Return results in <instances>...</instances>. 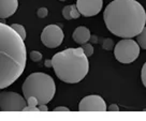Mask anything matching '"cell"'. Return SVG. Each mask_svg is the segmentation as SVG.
Returning a JSON list of instances; mask_svg holds the SVG:
<instances>
[{
  "mask_svg": "<svg viewBox=\"0 0 146 121\" xmlns=\"http://www.w3.org/2000/svg\"><path fill=\"white\" fill-rule=\"evenodd\" d=\"M27 52L24 40L11 26L0 22V89L17 81L25 71Z\"/></svg>",
  "mask_w": 146,
  "mask_h": 121,
  "instance_id": "6da1fadb",
  "label": "cell"
},
{
  "mask_svg": "<svg viewBox=\"0 0 146 121\" xmlns=\"http://www.w3.org/2000/svg\"><path fill=\"white\" fill-rule=\"evenodd\" d=\"M106 28L116 36L131 39L143 30L146 12L137 0H113L103 13Z\"/></svg>",
  "mask_w": 146,
  "mask_h": 121,
  "instance_id": "7a4b0ae2",
  "label": "cell"
},
{
  "mask_svg": "<svg viewBox=\"0 0 146 121\" xmlns=\"http://www.w3.org/2000/svg\"><path fill=\"white\" fill-rule=\"evenodd\" d=\"M52 64L56 76L68 84L83 81L89 70L88 57L84 54L82 47L67 48L57 53L52 58Z\"/></svg>",
  "mask_w": 146,
  "mask_h": 121,
  "instance_id": "3957f363",
  "label": "cell"
},
{
  "mask_svg": "<svg viewBox=\"0 0 146 121\" xmlns=\"http://www.w3.org/2000/svg\"><path fill=\"white\" fill-rule=\"evenodd\" d=\"M22 89L25 99L35 97L39 104H47L54 98L56 86L54 79L50 75L36 72L30 74L26 78Z\"/></svg>",
  "mask_w": 146,
  "mask_h": 121,
  "instance_id": "277c9868",
  "label": "cell"
},
{
  "mask_svg": "<svg viewBox=\"0 0 146 121\" xmlns=\"http://www.w3.org/2000/svg\"><path fill=\"white\" fill-rule=\"evenodd\" d=\"M140 46L132 39L119 41L114 48V56L120 63H131L140 55Z\"/></svg>",
  "mask_w": 146,
  "mask_h": 121,
  "instance_id": "5b68a950",
  "label": "cell"
},
{
  "mask_svg": "<svg viewBox=\"0 0 146 121\" xmlns=\"http://www.w3.org/2000/svg\"><path fill=\"white\" fill-rule=\"evenodd\" d=\"M26 104L25 99L16 92H0V112H23Z\"/></svg>",
  "mask_w": 146,
  "mask_h": 121,
  "instance_id": "8992f818",
  "label": "cell"
},
{
  "mask_svg": "<svg viewBox=\"0 0 146 121\" xmlns=\"http://www.w3.org/2000/svg\"><path fill=\"white\" fill-rule=\"evenodd\" d=\"M41 41L46 47L56 48L60 46L64 41V31L57 25H48L42 31Z\"/></svg>",
  "mask_w": 146,
  "mask_h": 121,
  "instance_id": "52a82bcc",
  "label": "cell"
},
{
  "mask_svg": "<svg viewBox=\"0 0 146 121\" xmlns=\"http://www.w3.org/2000/svg\"><path fill=\"white\" fill-rule=\"evenodd\" d=\"M80 112H105L106 104L104 100L99 95H88L85 97L78 105Z\"/></svg>",
  "mask_w": 146,
  "mask_h": 121,
  "instance_id": "ba28073f",
  "label": "cell"
},
{
  "mask_svg": "<svg viewBox=\"0 0 146 121\" xmlns=\"http://www.w3.org/2000/svg\"><path fill=\"white\" fill-rule=\"evenodd\" d=\"M103 5V0H78L76 8L78 12L87 17L95 16L99 13Z\"/></svg>",
  "mask_w": 146,
  "mask_h": 121,
  "instance_id": "9c48e42d",
  "label": "cell"
},
{
  "mask_svg": "<svg viewBox=\"0 0 146 121\" xmlns=\"http://www.w3.org/2000/svg\"><path fill=\"white\" fill-rule=\"evenodd\" d=\"M18 8L17 0H0V18L12 16Z\"/></svg>",
  "mask_w": 146,
  "mask_h": 121,
  "instance_id": "30bf717a",
  "label": "cell"
},
{
  "mask_svg": "<svg viewBox=\"0 0 146 121\" xmlns=\"http://www.w3.org/2000/svg\"><path fill=\"white\" fill-rule=\"evenodd\" d=\"M73 40L75 41L78 44H84V43H87L89 39H90V31L89 29L84 26H81V27H78L72 34Z\"/></svg>",
  "mask_w": 146,
  "mask_h": 121,
  "instance_id": "8fae6325",
  "label": "cell"
},
{
  "mask_svg": "<svg viewBox=\"0 0 146 121\" xmlns=\"http://www.w3.org/2000/svg\"><path fill=\"white\" fill-rule=\"evenodd\" d=\"M62 15H64V17L66 19H76V18L80 17V15L81 13L78 12V8H76V5H67V7H64V9H62Z\"/></svg>",
  "mask_w": 146,
  "mask_h": 121,
  "instance_id": "7c38bea8",
  "label": "cell"
},
{
  "mask_svg": "<svg viewBox=\"0 0 146 121\" xmlns=\"http://www.w3.org/2000/svg\"><path fill=\"white\" fill-rule=\"evenodd\" d=\"M137 43L143 50H146V27L143 28V30L137 36Z\"/></svg>",
  "mask_w": 146,
  "mask_h": 121,
  "instance_id": "4fadbf2b",
  "label": "cell"
},
{
  "mask_svg": "<svg viewBox=\"0 0 146 121\" xmlns=\"http://www.w3.org/2000/svg\"><path fill=\"white\" fill-rule=\"evenodd\" d=\"M11 27L13 28L14 30L17 32L19 36H22V39H23V40L26 39V30H25L24 26L19 25V24H13V25H11Z\"/></svg>",
  "mask_w": 146,
  "mask_h": 121,
  "instance_id": "5bb4252c",
  "label": "cell"
},
{
  "mask_svg": "<svg viewBox=\"0 0 146 121\" xmlns=\"http://www.w3.org/2000/svg\"><path fill=\"white\" fill-rule=\"evenodd\" d=\"M82 50L84 52V54L86 55V57H90L94 54V47L89 43H84V44H82Z\"/></svg>",
  "mask_w": 146,
  "mask_h": 121,
  "instance_id": "9a60e30c",
  "label": "cell"
},
{
  "mask_svg": "<svg viewBox=\"0 0 146 121\" xmlns=\"http://www.w3.org/2000/svg\"><path fill=\"white\" fill-rule=\"evenodd\" d=\"M30 59H31L33 62H39L42 59V54L38 50H32L30 53Z\"/></svg>",
  "mask_w": 146,
  "mask_h": 121,
  "instance_id": "2e32d148",
  "label": "cell"
},
{
  "mask_svg": "<svg viewBox=\"0 0 146 121\" xmlns=\"http://www.w3.org/2000/svg\"><path fill=\"white\" fill-rule=\"evenodd\" d=\"M102 46H103V48H104V50H112V48H113V46H114V42H113L112 39H105Z\"/></svg>",
  "mask_w": 146,
  "mask_h": 121,
  "instance_id": "e0dca14e",
  "label": "cell"
},
{
  "mask_svg": "<svg viewBox=\"0 0 146 121\" xmlns=\"http://www.w3.org/2000/svg\"><path fill=\"white\" fill-rule=\"evenodd\" d=\"M36 14H38V17L44 18V17H46V16H47L48 11H47V9H46V8H40V9L38 10Z\"/></svg>",
  "mask_w": 146,
  "mask_h": 121,
  "instance_id": "ac0fdd59",
  "label": "cell"
},
{
  "mask_svg": "<svg viewBox=\"0 0 146 121\" xmlns=\"http://www.w3.org/2000/svg\"><path fill=\"white\" fill-rule=\"evenodd\" d=\"M26 103H27L29 106H38V104H39L36 98H35V97H30V98L26 99Z\"/></svg>",
  "mask_w": 146,
  "mask_h": 121,
  "instance_id": "d6986e66",
  "label": "cell"
},
{
  "mask_svg": "<svg viewBox=\"0 0 146 121\" xmlns=\"http://www.w3.org/2000/svg\"><path fill=\"white\" fill-rule=\"evenodd\" d=\"M141 78H142V83H143V85L146 87V62L144 63V65H143V67H142Z\"/></svg>",
  "mask_w": 146,
  "mask_h": 121,
  "instance_id": "ffe728a7",
  "label": "cell"
},
{
  "mask_svg": "<svg viewBox=\"0 0 146 121\" xmlns=\"http://www.w3.org/2000/svg\"><path fill=\"white\" fill-rule=\"evenodd\" d=\"M23 112H39L38 110V107L36 106H25L23 108Z\"/></svg>",
  "mask_w": 146,
  "mask_h": 121,
  "instance_id": "44dd1931",
  "label": "cell"
},
{
  "mask_svg": "<svg viewBox=\"0 0 146 121\" xmlns=\"http://www.w3.org/2000/svg\"><path fill=\"white\" fill-rule=\"evenodd\" d=\"M38 110H39V112H47L48 109H47L46 104H39V106H38Z\"/></svg>",
  "mask_w": 146,
  "mask_h": 121,
  "instance_id": "7402d4cb",
  "label": "cell"
},
{
  "mask_svg": "<svg viewBox=\"0 0 146 121\" xmlns=\"http://www.w3.org/2000/svg\"><path fill=\"white\" fill-rule=\"evenodd\" d=\"M54 112H70V109L64 106H59V107L54 108Z\"/></svg>",
  "mask_w": 146,
  "mask_h": 121,
  "instance_id": "603a6c76",
  "label": "cell"
},
{
  "mask_svg": "<svg viewBox=\"0 0 146 121\" xmlns=\"http://www.w3.org/2000/svg\"><path fill=\"white\" fill-rule=\"evenodd\" d=\"M109 110L110 112H119V107L116 104H112V105H110Z\"/></svg>",
  "mask_w": 146,
  "mask_h": 121,
  "instance_id": "cb8c5ba5",
  "label": "cell"
},
{
  "mask_svg": "<svg viewBox=\"0 0 146 121\" xmlns=\"http://www.w3.org/2000/svg\"><path fill=\"white\" fill-rule=\"evenodd\" d=\"M44 65H45L46 67H53V64H52V59H47V60H45V62H44Z\"/></svg>",
  "mask_w": 146,
  "mask_h": 121,
  "instance_id": "d4e9b609",
  "label": "cell"
},
{
  "mask_svg": "<svg viewBox=\"0 0 146 121\" xmlns=\"http://www.w3.org/2000/svg\"><path fill=\"white\" fill-rule=\"evenodd\" d=\"M60 1H66V0H60Z\"/></svg>",
  "mask_w": 146,
  "mask_h": 121,
  "instance_id": "484cf974",
  "label": "cell"
}]
</instances>
